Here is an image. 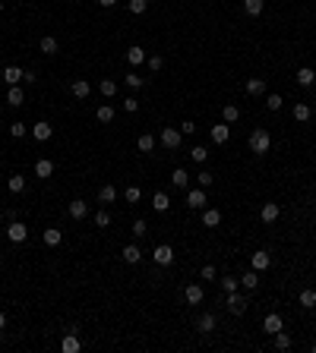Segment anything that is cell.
I'll list each match as a JSON object with an SVG mask.
<instances>
[{"instance_id":"1","label":"cell","mask_w":316,"mask_h":353,"mask_svg":"<svg viewBox=\"0 0 316 353\" xmlns=\"http://www.w3.org/2000/svg\"><path fill=\"white\" fill-rule=\"evenodd\" d=\"M269 148H272V136H269L266 129H253L250 133V151L253 155H266Z\"/></svg>"},{"instance_id":"2","label":"cell","mask_w":316,"mask_h":353,"mask_svg":"<svg viewBox=\"0 0 316 353\" xmlns=\"http://www.w3.org/2000/svg\"><path fill=\"white\" fill-rule=\"evenodd\" d=\"M180 142H183V133H180V129L177 126H165V129H161V145H165V148H180Z\"/></svg>"},{"instance_id":"3","label":"cell","mask_w":316,"mask_h":353,"mask_svg":"<svg viewBox=\"0 0 316 353\" xmlns=\"http://www.w3.org/2000/svg\"><path fill=\"white\" fill-rule=\"evenodd\" d=\"M152 262H155V265H171L174 262V246L158 243L155 249H152Z\"/></svg>"},{"instance_id":"4","label":"cell","mask_w":316,"mask_h":353,"mask_svg":"<svg viewBox=\"0 0 316 353\" xmlns=\"http://www.w3.org/2000/svg\"><path fill=\"white\" fill-rule=\"evenodd\" d=\"M203 300H206L203 284H186V287H183V303H186V306H200Z\"/></svg>"},{"instance_id":"5","label":"cell","mask_w":316,"mask_h":353,"mask_svg":"<svg viewBox=\"0 0 316 353\" xmlns=\"http://www.w3.org/2000/svg\"><path fill=\"white\" fill-rule=\"evenodd\" d=\"M225 303H228V312H231V315H243V312H247V303H250V300H247V297H240V293L234 290V293H228V300H225Z\"/></svg>"},{"instance_id":"6","label":"cell","mask_w":316,"mask_h":353,"mask_svg":"<svg viewBox=\"0 0 316 353\" xmlns=\"http://www.w3.org/2000/svg\"><path fill=\"white\" fill-rule=\"evenodd\" d=\"M29 237V227L26 224H19V221H10V227H7V240L10 243H26Z\"/></svg>"},{"instance_id":"7","label":"cell","mask_w":316,"mask_h":353,"mask_svg":"<svg viewBox=\"0 0 316 353\" xmlns=\"http://www.w3.org/2000/svg\"><path fill=\"white\" fill-rule=\"evenodd\" d=\"M250 268L253 272H269V268H272V255H269L266 249H260V252H253V258H250Z\"/></svg>"},{"instance_id":"8","label":"cell","mask_w":316,"mask_h":353,"mask_svg":"<svg viewBox=\"0 0 316 353\" xmlns=\"http://www.w3.org/2000/svg\"><path fill=\"white\" fill-rule=\"evenodd\" d=\"M51 136H54V126L48 120H38V123L32 126V139H35V142H48Z\"/></svg>"},{"instance_id":"9","label":"cell","mask_w":316,"mask_h":353,"mask_svg":"<svg viewBox=\"0 0 316 353\" xmlns=\"http://www.w3.org/2000/svg\"><path fill=\"white\" fill-rule=\"evenodd\" d=\"M282 328H285V319H282L278 312H269L266 319H263V331H266V334H278Z\"/></svg>"},{"instance_id":"10","label":"cell","mask_w":316,"mask_h":353,"mask_svg":"<svg viewBox=\"0 0 316 353\" xmlns=\"http://www.w3.org/2000/svg\"><path fill=\"white\" fill-rule=\"evenodd\" d=\"M278 215H282V205H278V202H266V205L260 208V221H263V224H272V221H278Z\"/></svg>"},{"instance_id":"11","label":"cell","mask_w":316,"mask_h":353,"mask_svg":"<svg viewBox=\"0 0 316 353\" xmlns=\"http://www.w3.org/2000/svg\"><path fill=\"white\" fill-rule=\"evenodd\" d=\"M209 136H212V142H215V145H225V142H228V136H231V126H228V123H215L212 129H209Z\"/></svg>"},{"instance_id":"12","label":"cell","mask_w":316,"mask_h":353,"mask_svg":"<svg viewBox=\"0 0 316 353\" xmlns=\"http://www.w3.org/2000/svg\"><path fill=\"white\" fill-rule=\"evenodd\" d=\"M22 79H26V69H19L16 63L4 66V82H7V85H16V82H22Z\"/></svg>"},{"instance_id":"13","label":"cell","mask_w":316,"mask_h":353,"mask_svg":"<svg viewBox=\"0 0 316 353\" xmlns=\"http://www.w3.org/2000/svg\"><path fill=\"white\" fill-rule=\"evenodd\" d=\"M41 240H44V246H60L64 243V230L60 227H44Z\"/></svg>"},{"instance_id":"14","label":"cell","mask_w":316,"mask_h":353,"mask_svg":"<svg viewBox=\"0 0 316 353\" xmlns=\"http://www.w3.org/2000/svg\"><path fill=\"white\" fill-rule=\"evenodd\" d=\"M51 173H54V161H51V158L35 161V176H38V180H48Z\"/></svg>"},{"instance_id":"15","label":"cell","mask_w":316,"mask_h":353,"mask_svg":"<svg viewBox=\"0 0 316 353\" xmlns=\"http://www.w3.org/2000/svg\"><path fill=\"white\" fill-rule=\"evenodd\" d=\"M67 211H70V218H73V221H83V218L89 215V205L83 202V199H73V202H70V208H67Z\"/></svg>"},{"instance_id":"16","label":"cell","mask_w":316,"mask_h":353,"mask_svg":"<svg viewBox=\"0 0 316 353\" xmlns=\"http://www.w3.org/2000/svg\"><path fill=\"white\" fill-rule=\"evenodd\" d=\"M186 183H190V173H186L183 167H174L171 170V186L174 190H186Z\"/></svg>"},{"instance_id":"17","label":"cell","mask_w":316,"mask_h":353,"mask_svg":"<svg viewBox=\"0 0 316 353\" xmlns=\"http://www.w3.org/2000/svg\"><path fill=\"white\" fill-rule=\"evenodd\" d=\"M294 79H297V85H303V89H310V85H313V82H316V73H313V69H310V66H300V69H297V73H294Z\"/></svg>"},{"instance_id":"18","label":"cell","mask_w":316,"mask_h":353,"mask_svg":"<svg viewBox=\"0 0 316 353\" xmlns=\"http://www.w3.org/2000/svg\"><path fill=\"white\" fill-rule=\"evenodd\" d=\"M186 205H190V208H206V190H203V186L186 193Z\"/></svg>"},{"instance_id":"19","label":"cell","mask_w":316,"mask_h":353,"mask_svg":"<svg viewBox=\"0 0 316 353\" xmlns=\"http://www.w3.org/2000/svg\"><path fill=\"white\" fill-rule=\"evenodd\" d=\"M120 255H123V262H127V265H136L139 258H143V249H139L136 243H130V246H123V252H120Z\"/></svg>"},{"instance_id":"20","label":"cell","mask_w":316,"mask_h":353,"mask_svg":"<svg viewBox=\"0 0 316 353\" xmlns=\"http://www.w3.org/2000/svg\"><path fill=\"white\" fill-rule=\"evenodd\" d=\"M22 101H26L22 89H19V85H10V89H7V104H10V108H22Z\"/></svg>"},{"instance_id":"21","label":"cell","mask_w":316,"mask_h":353,"mask_svg":"<svg viewBox=\"0 0 316 353\" xmlns=\"http://www.w3.org/2000/svg\"><path fill=\"white\" fill-rule=\"evenodd\" d=\"M203 224L206 227H218L221 224V211L218 208H203Z\"/></svg>"},{"instance_id":"22","label":"cell","mask_w":316,"mask_h":353,"mask_svg":"<svg viewBox=\"0 0 316 353\" xmlns=\"http://www.w3.org/2000/svg\"><path fill=\"white\" fill-rule=\"evenodd\" d=\"M266 92V79L263 76H250L247 79V95H263Z\"/></svg>"},{"instance_id":"23","label":"cell","mask_w":316,"mask_h":353,"mask_svg":"<svg viewBox=\"0 0 316 353\" xmlns=\"http://www.w3.org/2000/svg\"><path fill=\"white\" fill-rule=\"evenodd\" d=\"M7 190L13 193V196H19L22 190H26V176H22V173H13V176L7 180Z\"/></svg>"},{"instance_id":"24","label":"cell","mask_w":316,"mask_h":353,"mask_svg":"<svg viewBox=\"0 0 316 353\" xmlns=\"http://www.w3.org/2000/svg\"><path fill=\"white\" fill-rule=\"evenodd\" d=\"M70 92H73L76 98H89V95H92V85H89L86 79H76L73 85H70Z\"/></svg>"},{"instance_id":"25","label":"cell","mask_w":316,"mask_h":353,"mask_svg":"<svg viewBox=\"0 0 316 353\" xmlns=\"http://www.w3.org/2000/svg\"><path fill=\"white\" fill-rule=\"evenodd\" d=\"M38 48H41V54H48V57H51V54H57V51H60V44H57V38H54V35H44Z\"/></svg>"},{"instance_id":"26","label":"cell","mask_w":316,"mask_h":353,"mask_svg":"<svg viewBox=\"0 0 316 353\" xmlns=\"http://www.w3.org/2000/svg\"><path fill=\"white\" fill-rule=\"evenodd\" d=\"M127 60H130V66H139V63H146V51L139 48V44H133V48L127 51Z\"/></svg>"},{"instance_id":"27","label":"cell","mask_w":316,"mask_h":353,"mask_svg":"<svg viewBox=\"0 0 316 353\" xmlns=\"http://www.w3.org/2000/svg\"><path fill=\"white\" fill-rule=\"evenodd\" d=\"M114 199H117V190H114L111 183H108V186H101V190H98V202H101L104 208H108V205L114 202Z\"/></svg>"},{"instance_id":"28","label":"cell","mask_w":316,"mask_h":353,"mask_svg":"<svg viewBox=\"0 0 316 353\" xmlns=\"http://www.w3.org/2000/svg\"><path fill=\"white\" fill-rule=\"evenodd\" d=\"M152 208H155V211H168L171 208V196L168 193H155V196H152Z\"/></svg>"},{"instance_id":"29","label":"cell","mask_w":316,"mask_h":353,"mask_svg":"<svg viewBox=\"0 0 316 353\" xmlns=\"http://www.w3.org/2000/svg\"><path fill=\"white\" fill-rule=\"evenodd\" d=\"M240 287H247V290H256V287H260V272H253V268H250L247 275H240Z\"/></svg>"},{"instance_id":"30","label":"cell","mask_w":316,"mask_h":353,"mask_svg":"<svg viewBox=\"0 0 316 353\" xmlns=\"http://www.w3.org/2000/svg\"><path fill=\"white\" fill-rule=\"evenodd\" d=\"M79 347H83V340H79L76 334H67V337L60 340V350H64V353H76Z\"/></svg>"},{"instance_id":"31","label":"cell","mask_w":316,"mask_h":353,"mask_svg":"<svg viewBox=\"0 0 316 353\" xmlns=\"http://www.w3.org/2000/svg\"><path fill=\"white\" fill-rule=\"evenodd\" d=\"M221 117H225V123H237L240 120V108L237 104H225V108H221Z\"/></svg>"},{"instance_id":"32","label":"cell","mask_w":316,"mask_h":353,"mask_svg":"<svg viewBox=\"0 0 316 353\" xmlns=\"http://www.w3.org/2000/svg\"><path fill=\"white\" fill-rule=\"evenodd\" d=\"M310 117H313L310 104H303V101H300V104H294V120H297V123H307Z\"/></svg>"},{"instance_id":"33","label":"cell","mask_w":316,"mask_h":353,"mask_svg":"<svg viewBox=\"0 0 316 353\" xmlns=\"http://www.w3.org/2000/svg\"><path fill=\"white\" fill-rule=\"evenodd\" d=\"M243 10H247V16H260L266 10V0H243Z\"/></svg>"},{"instance_id":"34","label":"cell","mask_w":316,"mask_h":353,"mask_svg":"<svg viewBox=\"0 0 316 353\" xmlns=\"http://www.w3.org/2000/svg\"><path fill=\"white\" fill-rule=\"evenodd\" d=\"M98 92H101L104 98H114V95H117V82H114V79H101V82H98Z\"/></svg>"},{"instance_id":"35","label":"cell","mask_w":316,"mask_h":353,"mask_svg":"<svg viewBox=\"0 0 316 353\" xmlns=\"http://www.w3.org/2000/svg\"><path fill=\"white\" fill-rule=\"evenodd\" d=\"M123 85L136 92V89H143V85H146V79L139 76V73H127V76H123Z\"/></svg>"},{"instance_id":"36","label":"cell","mask_w":316,"mask_h":353,"mask_svg":"<svg viewBox=\"0 0 316 353\" xmlns=\"http://www.w3.org/2000/svg\"><path fill=\"white\" fill-rule=\"evenodd\" d=\"M136 148H139V151H152V148H155V136H152V133H143V136L136 139Z\"/></svg>"},{"instance_id":"37","label":"cell","mask_w":316,"mask_h":353,"mask_svg":"<svg viewBox=\"0 0 316 353\" xmlns=\"http://www.w3.org/2000/svg\"><path fill=\"white\" fill-rule=\"evenodd\" d=\"M114 114H117V111L111 108V104H101V108L95 111V117H98V123H111V120H114Z\"/></svg>"},{"instance_id":"38","label":"cell","mask_w":316,"mask_h":353,"mask_svg":"<svg viewBox=\"0 0 316 353\" xmlns=\"http://www.w3.org/2000/svg\"><path fill=\"white\" fill-rule=\"evenodd\" d=\"M297 303L303 306V309H313V306H316V290H300Z\"/></svg>"},{"instance_id":"39","label":"cell","mask_w":316,"mask_h":353,"mask_svg":"<svg viewBox=\"0 0 316 353\" xmlns=\"http://www.w3.org/2000/svg\"><path fill=\"white\" fill-rule=\"evenodd\" d=\"M127 7H130L133 16H143L146 10H149V0H127Z\"/></svg>"},{"instance_id":"40","label":"cell","mask_w":316,"mask_h":353,"mask_svg":"<svg viewBox=\"0 0 316 353\" xmlns=\"http://www.w3.org/2000/svg\"><path fill=\"white\" fill-rule=\"evenodd\" d=\"M190 158H193L196 164H206V161H209V151H206V145H193V148H190Z\"/></svg>"},{"instance_id":"41","label":"cell","mask_w":316,"mask_h":353,"mask_svg":"<svg viewBox=\"0 0 316 353\" xmlns=\"http://www.w3.org/2000/svg\"><path fill=\"white\" fill-rule=\"evenodd\" d=\"M275 337V350H291V337H288V331L282 328L278 334H272Z\"/></svg>"},{"instance_id":"42","label":"cell","mask_w":316,"mask_h":353,"mask_svg":"<svg viewBox=\"0 0 316 353\" xmlns=\"http://www.w3.org/2000/svg\"><path fill=\"white\" fill-rule=\"evenodd\" d=\"M282 104H285L282 95H275V92H272V95H266V108L269 111H282Z\"/></svg>"},{"instance_id":"43","label":"cell","mask_w":316,"mask_h":353,"mask_svg":"<svg viewBox=\"0 0 316 353\" xmlns=\"http://www.w3.org/2000/svg\"><path fill=\"white\" fill-rule=\"evenodd\" d=\"M200 331H203V334L215 331V315H212V312H209V315H203V319H200Z\"/></svg>"},{"instance_id":"44","label":"cell","mask_w":316,"mask_h":353,"mask_svg":"<svg viewBox=\"0 0 316 353\" xmlns=\"http://www.w3.org/2000/svg\"><path fill=\"white\" fill-rule=\"evenodd\" d=\"M29 133V126L26 123H22V120H16V123H10V136H13V139H22V136H26Z\"/></svg>"},{"instance_id":"45","label":"cell","mask_w":316,"mask_h":353,"mask_svg":"<svg viewBox=\"0 0 316 353\" xmlns=\"http://www.w3.org/2000/svg\"><path fill=\"white\" fill-rule=\"evenodd\" d=\"M95 227H111V215H108V208L95 211Z\"/></svg>"},{"instance_id":"46","label":"cell","mask_w":316,"mask_h":353,"mask_svg":"<svg viewBox=\"0 0 316 353\" xmlns=\"http://www.w3.org/2000/svg\"><path fill=\"white\" fill-rule=\"evenodd\" d=\"M237 287H240V278H221V290L225 293H234Z\"/></svg>"},{"instance_id":"47","label":"cell","mask_w":316,"mask_h":353,"mask_svg":"<svg viewBox=\"0 0 316 353\" xmlns=\"http://www.w3.org/2000/svg\"><path fill=\"white\" fill-rule=\"evenodd\" d=\"M146 66H149V69H155V73H158V69L165 66V57H158V54H155V57H146Z\"/></svg>"},{"instance_id":"48","label":"cell","mask_w":316,"mask_h":353,"mask_svg":"<svg viewBox=\"0 0 316 353\" xmlns=\"http://www.w3.org/2000/svg\"><path fill=\"white\" fill-rule=\"evenodd\" d=\"M196 183H200L203 190H209V186H212V173H209V170H200V173H196Z\"/></svg>"},{"instance_id":"49","label":"cell","mask_w":316,"mask_h":353,"mask_svg":"<svg viewBox=\"0 0 316 353\" xmlns=\"http://www.w3.org/2000/svg\"><path fill=\"white\" fill-rule=\"evenodd\" d=\"M123 199L127 202H139V199H143V190H139V186H130V190L123 193Z\"/></svg>"},{"instance_id":"50","label":"cell","mask_w":316,"mask_h":353,"mask_svg":"<svg viewBox=\"0 0 316 353\" xmlns=\"http://www.w3.org/2000/svg\"><path fill=\"white\" fill-rule=\"evenodd\" d=\"M146 230H149V224H146L143 218H139V221H133V237H146Z\"/></svg>"},{"instance_id":"51","label":"cell","mask_w":316,"mask_h":353,"mask_svg":"<svg viewBox=\"0 0 316 353\" xmlns=\"http://www.w3.org/2000/svg\"><path fill=\"white\" fill-rule=\"evenodd\" d=\"M215 275H218L215 265H203V268H200V278H206V281H215Z\"/></svg>"},{"instance_id":"52","label":"cell","mask_w":316,"mask_h":353,"mask_svg":"<svg viewBox=\"0 0 316 353\" xmlns=\"http://www.w3.org/2000/svg\"><path fill=\"white\" fill-rule=\"evenodd\" d=\"M123 111H127V114H136V111H139V101H136V98H127V101H123Z\"/></svg>"},{"instance_id":"53","label":"cell","mask_w":316,"mask_h":353,"mask_svg":"<svg viewBox=\"0 0 316 353\" xmlns=\"http://www.w3.org/2000/svg\"><path fill=\"white\" fill-rule=\"evenodd\" d=\"M180 133H183V136H193V133H196V123H193V120H183Z\"/></svg>"},{"instance_id":"54","label":"cell","mask_w":316,"mask_h":353,"mask_svg":"<svg viewBox=\"0 0 316 353\" xmlns=\"http://www.w3.org/2000/svg\"><path fill=\"white\" fill-rule=\"evenodd\" d=\"M98 4H101V7H104V10H111V7H114V4H117V0H98Z\"/></svg>"},{"instance_id":"55","label":"cell","mask_w":316,"mask_h":353,"mask_svg":"<svg viewBox=\"0 0 316 353\" xmlns=\"http://www.w3.org/2000/svg\"><path fill=\"white\" fill-rule=\"evenodd\" d=\"M0 331H7V315L0 312Z\"/></svg>"},{"instance_id":"56","label":"cell","mask_w":316,"mask_h":353,"mask_svg":"<svg viewBox=\"0 0 316 353\" xmlns=\"http://www.w3.org/2000/svg\"><path fill=\"white\" fill-rule=\"evenodd\" d=\"M0 13H4V4H0Z\"/></svg>"},{"instance_id":"57","label":"cell","mask_w":316,"mask_h":353,"mask_svg":"<svg viewBox=\"0 0 316 353\" xmlns=\"http://www.w3.org/2000/svg\"><path fill=\"white\" fill-rule=\"evenodd\" d=\"M0 211H4V202H0Z\"/></svg>"}]
</instances>
